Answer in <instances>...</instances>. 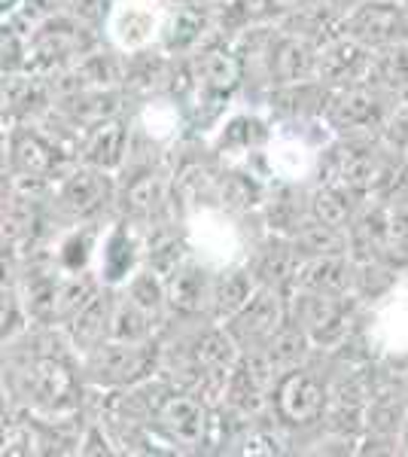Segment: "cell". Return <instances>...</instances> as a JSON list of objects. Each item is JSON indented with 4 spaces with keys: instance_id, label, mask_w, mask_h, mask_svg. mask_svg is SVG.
<instances>
[{
    "instance_id": "obj_9",
    "label": "cell",
    "mask_w": 408,
    "mask_h": 457,
    "mask_svg": "<svg viewBox=\"0 0 408 457\" xmlns=\"http://www.w3.org/2000/svg\"><path fill=\"white\" fill-rule=\"evenodd\" d=\"M165 0H116L104 25V40L122 55H137L159 46L165 25Z\"/></svg>"
},
{
    "instance_id": "obj_24",
    "label": "cell",
    "mask_w": 408,
    "mask_h": 457,
    "mask_svg": "<svg viewBox=\"0 0 408 457\" xmlns=\"http://www.w3.org/2000/svg\"><path fill=\"white\" fill-rule=\"evenodd\" d=\"M104 223H77L58 232L52 241V256L64 275H79V271H95V256H98Z\"/></svg>"
},
{
    "instance_id": "obj_33",
    "label": "cell",
    "mask_w": 408,
    "mask_h": 457,
    "mask_svg": "<svg viewBox=\"0 0 408 457\" xmlns=\"http://www.w3.org/2000/svg\"><path fill=\"white\" fill-rule=\"evenodd\" d=\"M329 6H336V10L341 12V16H347L351 10H357V6L362 4V0H326Z\"/></svg>"
},
{
    "instance_id": "obj_22",
    "label": "cell",
    "mask_w": 408,
    "mask_h": 457,
    "mask_svg": "<svg viewBox=\"0 0 408 457\" xmlns=\"http://www.w3.org/2000/svg\"><path fill=\"white\" fill-rule=\"evenodd\" d=\"M296 290L321 293V296H357V260L351 253L305 260Z\"/></svg>"
},
{
    "instance_id": "obj_17",
    "label": "cell",
    "mask_w": 408,
    "mask_h": 457,
    "mask_svg": "<svg viewBox=\"0 0 408 457\" xmlns=\"http://www.w3.org/2000/svg\"><path fill=\"white\" fill-rule=\"evenodd\" d=\"M52 104H55V92H52L46 73H4V129L6 125L43 120Z\"/></svg>"
},
{
    "instance_id": "obj_14",
    "label": "cell",
    "mask_w": 408,
    "mask_h": 457,
    "mask_svg": "<svg viewBox=\"0 0 408 457\" xmlns=\"http://www.w3.org/2000/svg\"><path fill=\"white\" fill-rule=\"evenodd\" d=\"M287 320H289L287 293L259 284L254 290V296L241 305V312L229 317L222 327H226L229 336L238 342L241 351H250V348H262V345L269 342Z\"/></svg>"
},
{
    "instance_id": "obj_15",
    "label": "cell",
    "mask_w": 408,
    "mask_h": 457,
    "mask_svg": "<svg viewBox=\"0 0 408 457\" xmlns=\"http://www.w3.org/2000/svg\"><path fill=\"white\" fill-rule=\"evenodd\" d=\"M302 262L305 260H302L299 250L293 247V241H289L287 235H274V232L259 235L247 256V265L256 275V281L265 287H274V290L287 293V296L296 293Z\"/></svg>"
},
{
    "instance_id": "obj_31",
    "label": "cell",
    "mask_w": 408,
    "mask_h": 457,
    "mask_svg": "<svg viewBox=\"0 0 408 457\" xmlns=\"http://www.w3.org/2000/svg\"><path fill=\"white\" fill-rule=\"evenodd\" d=\"M384 144L393 146L396 153L408 156V92L396 95V104L390 110L387 129H384Z\"/></svg>"
},
{
    "instance_id": "obj_20",
    "label": "cell",
    "mask_w": 408,
    "mask_h": 457,
    "mask_svg": "<svg viewBox=\"0 0 408 457\" xmlns=\"http://www.w3.org/2000/svg\"><path fill=\"white\" fill-rule=\"evenodd\" d=\"M332 88L323 86L321 79H305V83L278 86L265 101V110L274 122H317L323 120L329 107Z\"/></svg>"
},
{
    "instance_id": "obj_18",
    "label": "cell",
    "mask_w": 408,
    "mask_h": 457,
    "mask_svg": "<svg viewBox=\"0 0 408 457\" xmlns=\"http://www.w3.org/2000/svg\"><path fill=\"white\" fill-rule=\"evenodd\" d=\"M213 10L217 6H168L165 25H162L159 46L171 58H187L204 46L217 31L213 25Z\"/></svg>"
},
{
    "instance_id": "obj_3",
    "label": "cell",
    "mask_w": 408,
    "mask_h": 457,
    "mask_svg": "<svg viewBox=\"0 0 408 457\" xmlns=\"http://www.w3.org/2000/svg\"><path fill=\"white\" fill-rule=\"evenodd\" d=\"M79 165V137L58 129L49 116L37 122L6 125L4 131V177L62 180Z\"/></svg>"
},
{
    "instance_id": "obj_26",
    "label": "cell",
    "mask_w": 408,
    "mask_h": 457,
    "mask_svg": "<svg viewBox=\"0 0 408 457\" xmlns=\"http://www.w3.org/2000/svg\"><path fill=\"white\" fill-rule=\"evenodd\" d=\"M259 287L256 275L250 271L247 262L238 265H226L217 271V284H213V308H211V320L226 323L232 314L241 312V305L254 296V290Z\"/></svg>"
},
{
    "instance_id": "obj_6",
    "label": "cell",
    "mask_w": 408,
    "mask_h": 457,
    "mask_svg": "<svg viewBox=\"0 0 408 457\" xmlns=\"http://www.w3.org/2000/svg\"><path fill=\"white\" fill-rule=\"evenodd\" d=\"M369 308L357 296H321L296 290L289 296V317L311 336L317 351H338L360 333Z\"/></svg>"
},
{
    "instance_id": "obj_25",
    "label": "cell",
    "mask_w": 408,
    "mask_h": 457,
    "mask_svg": "<svg viewBox=\"0 0 408 457\" xmlns=\"http://www.w3.org/2000/svg\"><path fill=\"white\" fill-rule=\"evenodd\" d=\"M362 204L351 189L338 187V183H311V198L308 208L311 217H317L321 223L341 228V232H351L354 220L360 217Z\"/></svg>"
},
{
    "instance_id": "obj_1",
    "label": "cell",
    "mask_w": 408,
    "mask_h": 457,
    "mask_svg": "<svg viewBox=\"0 0 408 457\" xmlns=\"http://www.w3.org/2000/svg\"><path fill=\"white\" fill-rule=\"evenodd\" d=\"M88 394L83 357L64 327L31 323L4 342V396L10 405L43 418L77 421L86 415Z\"/></svg>"
},
{
    "instance_id": "obj_12",
    "label": "cell",
    "mask_w": 408,
    "mask_h": 457,
    "mask_svg": "<svg viewBox=\"0 0 408 457\" xmlns=\"http://www.w3.org/2000/svg\"><path fill=\"white\" fill-rule=\"evenodd\" d=\"M341 34L360 40L372 53L408 43V4L405 0H362L341 21Z\"/></svg>"
},
{
    "instance_id": "obj_8",
    "label": "cell",
    "mask_w": 408,
    "mask_h": 457,
    "mask_svg": "<svg viewBox=\"0 0 408 457\" xmlns=\"http://www.w3.org/2000/svg\"><path fill=\"white\" fill-rule=\"evenodd\" d=\"M393 104H396V92L366 79L357 86L332 88L323 122L332 137H381Z\"/></svg>"
},
{
    "instance_id": "obj_29",
    "label": "cell",
    "mask_w": 408,
    "mask_h": 457,
    "mask_svg": "<svg viewBox=\"0 0 408 457\" xmlns=\"http://www.w3.org/2000/svg\"><path fill=\"white\" fill-rule=\"evenodd\" d=\"M165 323L159 317H153L150 312L131 302L122 290H116V308H113V329L110 338H120V342H153L162 336Z\"/></svg>"
},
{
    "instance_id": "obj_28",
    "label": "cell",
    "mask_w": 408,
    "mask_h": 457,
    "mask_svg": "<svg viewBox=\"0 0 408 457\" xmlns=\"http://www.w3.org/2000/svg\"><path fill=\"white\" fill-rule=\"evenodd\" d=\"M289 241H293V247L299 250L302 260H317V256H332V253H351L347 232L321 223V220L311 217V213L302 220L299 228L289 235Z\"/></svg>"
},
{
    "instance_id": "obj_10",
    "label": "cell",
    "mask_w": 408,
    "mask_h": 457,
    "mask_svg": "<svg viewBox=\"0 0 408 457\" xmlns=\"http://www.w3.org/2000/svg\"><path fill=\"white\" fill-rule=\"evenodd\" d=\"M271 137H274L271 113L265 107L250 104L247 110H232V113L222 116V122L213 129L207 146L226 165H244L247 159L269 150Z\"/></svg>"
},
{
    "instance_id": "obj_30",
    "label": "cell",
    "mask_w": 408,
    "mask_h": 457,
    "mask_svg": "<svg viewBox=\"0 0 408 457\" xmlns=\"http://www.w3.org/2000/svg\"><path fill=\"white\" fill-rule=\"evenodd\" d=\"M369 83H378L390 92H408V43L390 49H378L372 55V71H369Z\"/></svg>"
},
{
    "instance_id": "obj_32",
    "label": "cell",
    "mask_w": 408,
    "mask_h": 457,
    "mask_svg": "<svg viewBox=\"0 0 408 457\" xmlns=\"http://www.w3.org/2000/svg\"><path fill=\"white\" fill-rule=\"evenodd\" d=\"M113 4L116 0H68L64 10H68L71 16H77L79 21H86L88 28L104 34V25H107V16H110V10H113Z\"/></svg>"
},
{
    "instance_id": "obj_21",
    "label": "cell",
    "mask_w": 408,
    "mask_h": 457,
    "mask_svg": "<svg viewBox=\"0 0 408 457\" xmlns=\"http://www.w3.org/2000/svg\"><path fill=\"white\" fill-rule=\"evenodd\" d=\"M317 53H321L317 43H311L299 34H289L278 25V37H274V49H271L274 88L305 83V79H317Z\"/></svg>"
},
{
    "instance_id": "obj_4",
    "label": "cell",
    "mask_w": 408,
    "mask_h": 457,
    "mask_svg": "<svg viewBox=\"0 0 408 457\" xmlns=\"http://www.w3.org/2000/svg\"><path fill=\"white\" fill-rule=\"evenodd\" d=\"M116 198H120V174L79 162L52 189V208L62 226L77 223H104L116 217Z\"/></svg>"
},
{
    "instance_id": "obj_13",
    "label": "cell",
    "mask_w": 408,
    "mask_h": 457,
    "mask_svg": "<svg viewBox=\"0 0 408 457\" xmlns=\"http://www.w3.org/2000/svg\"><path fill=\"white\" fill-rule=\"evenodd\" d=\"M217 271L220 269H213L211 262H204L196 253H189L171 271L165 278L171 320H211Z\"/></svg>"
},
{
    "instance_id": "obj_7",
    "label": "cell",
    "mask_w": 408,
    "mask_h": 457,
    "mask_svg": "<svg viewBox=\"0 0 408 457\" xmlns=\"http://www.w3.org/2000/svg\"><path fill=\"white\" fill-rule=\"evenodd\" d=\"M104 34L88 28L86 21L71 16L68 10L52 12L49 19H43L28 37V71L34 73H52L71 68L73 62H79L86 53L104 46Z\"/></svg>"
},
{
    "instance_id": "obj_16",
    "label": "cell",
    "mask_w": 408,
    "mask_h": 457,
    "mask_svg": "<svg viewBox=\"0 0 408 457\" xmlns=\"http://www.w3.org/2000/svg\"><path fill=\"white\" fill-rule=\"evenodd\" d=\"M372 49H366L360 40L347 34H336L317 53V79L329 88L366 83L369 71H372Z\"/></svg>"
},
{
    "instance_id": "obj_2",
    "label": "cell",
    "mask_w": 408,
    "mask_h": 457,
    "mask_svg": "<svg viewBox=\"0 0 408 457\" xmlns=\"http://www.w3.org/2000/svg\"><path fill=\"white\" fill-rule=\"evenodd\" d=\"M317 363H321V351H314L308 363L284 372L271 387L269 418L293 439V445H311V439L326 424L332 353L323 351V366Z\"/></svg>"
},
{
    "instance_id": "obj_11",
    "label": "cell",
    "mask_w": 408,
    "mask_h": 457,
    "mask_svg": "<svg viewBox=\"0 0 408 457\" xmlns=\"http://www.w3.org/2000/svg\"><path fill=\"white\" fill-rule=\"evenodd\" d=\"M146 262V235L125 217H110L101 232L98 256H95V275L104 287L122 290L125 284Z\"/></svg>"
},
{
    "instance_id": "obj_27",
    "label": "cell",
    "mask_w": 408,
    "mask_h": 457,
    "mask_svg": "<svg viewBox=\"0 0 408 457\" xmlns=\"http://www.w3.org/2000/svg\"><path fill=\"white\" fill-rule=\"evenodd\" d=\"M262 351H265V357H269L271 370L278 372V378H280L284 372L308 363L317 348H314V342H311V336L305 333V329L289 317L284 327H280L278 333L262 345Z\"/></svg>"
},
{
    "instance_id": "obj_23",
    "label": "cell",
    "mask_w": 408,
    "mask_h": 457,
    "mask_svg": "<svg viewBox=\"0 0 408 457\" xmlns=\"http://www.w3.org/2000/svg\"><path fill=\"white\" fill-rule=\"evenodd\" d=\"M113 308H116V290L113 287H101L92 299L79 308V314L68 323V336L77 348L79 357L95 351L98 345L110 342V329H113Z\"/></svg>"
},
{
    "instance_id": "obj_19",
    "label": "cell",
    "mask_w": 408,
    "mask_h": 457,
    "mask_svg": "<svg viewBox=\"0 0 408 457\" xmlns=\"http://www.w3.org/2000/svg\"><path fill=\"white\" fill-rule=\"evenodd\" d=\"M131 150V113L107 120L79 137V162L120 174Z\"/></svg>"
},
{
    "instance_id": "obj_5",
    "label": "cell",
    "mask_w": 408,
    "mask_h": 457,
    "mask_svg": "<svg viewBox=\"0 0 408 457\" xmlns=\"http://www.w3.org/2000/svg\"><path fill=\"white\" fill-rule=\"evenodd\" d=\"M159 372L162 338H153V342H120V338H110V342L98 345V348L83 357L86 385L95 394L135 387Z\"/></svg>"
}]
</instances>
